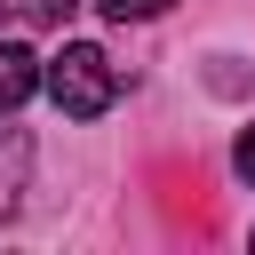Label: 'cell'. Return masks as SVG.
Segmentation results:
<instances>
[{
    "label": "cell",
    "mask_w": 255,
    "mask_h": 255,
    "mask_svg": "<svg viewBox=\"0 0 255 255\" xmlns=\"http://www.w3.org/2000/svg\"><path fill=\"white\" fill-rule=\"evenodd\" d=\"M48 96L64 120H104L120 104V64L88 40H64V56H48Z\"/></svg>",
    "instance_id": "cell-1"
},
{
    "label": "cell",
    "mask_w": 255,
    "mask_h": 255,
    "mask_svg": "<svg viewBox=\"0 0 255 255\" xmlns=\"http://www.w3.org/2000/svg\"><path fill=\"white\" fill-rule=\"evenodd\" d=\"M32 88H48V64H40L24 40H0V112L32 104Z\"/></svg>",
    "instance_id": "cell-2"
},
{
    "label": "cell",
    "mask_w": 255,
    "mask_h": 255,
    "mask_svg": "<svg viewBox=\"0 0 255 255\" xmlns=\"http://www.w3.org/2000/svg\"><path fill=\"white\" fill-rule=\"evenodd\" d=\"M24 175H32V143L16 128H0V223L24 207Z\"/></svg>",
    "instance_id": "cell-3"
},
{
    "label": "cell",
    "mask_w": 255,
    "mask_h": 255,
    "mask_svg": "<svg viewBox=\"0 0 255 255\" xmlns=\"http://www.w3.org/2000/svg\"><path fill=\"white\" fill-rule=\"evenodd\" d=\"M96 8H104L112 24H151V16H167L175 0H96Z\"/></svg>",
    "instance_id": "cell-4"
},
{
    "label": "cell",
    "mask_w": 255,
    "mask_h": 255,
    "mask_svg": "<svg viewBox=\"0 0 255 255\" xmlns=\"http://www.w3.org/2000/svg\"><path fill=\"white\" fill-rule=\"evenodd\" d=\"M231 167H239V175H247V183H255V120H247V128H239V143H231Z\"/></svg>",
    "instance_id": "cell-5"
},
{
    "label": "cell",
    "mask_w": 255,
    "mask_h": 255,
    "mask_svg": "<svg viewBox=\"0 0 255 255\" xmlns=\"http://www.w3.org/2000/svg\"><path fill=\"white\" fill-rule=\"evenodd\" d=\"M0 16H8V0H0Z\"/></svg>",
    "instance_id": "cell-6"
}]
</instances>
